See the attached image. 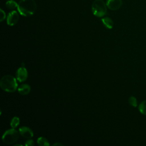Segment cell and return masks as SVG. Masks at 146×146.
Here are the masks:
<instances>
[{
    "instance_id": "6da1fadb",
    "label": "cell",
    "mask_w": 146,
    "mask_h": 146,
    "mask_svg": "<svg viewBox=\"0 0 146 146\" xmlns=\"http://www.w3.org/2000/svg\"><path fill=\"white\" fill-rule=\"evenodd\" d=\"M17 9L21 15L29 17L35 12L36 4L34 0H21L18 3Z\"/></svg>"
},
{
    "instance_id": "7a4b0ae2",
    "label": "cell",
    "mask_w": 146,
    "mask_h": 146,
    "mask_svg": "<svg viewBox=\"0 0 146 146\" xmlns=\"http://www.w3.org/2000/svg\"><path fill=\"white\" fill-rule=\"evenodd\" d=\"M1 88L7 92H13L17 89L18 84L15 78L10 75L3 76L0 80Z\"/></svg>"
},
{
    "instance_id": "3957f363",
    "label": "cell",
    "mask_w": 146,
    "mask_h": 146,
    "mask_svg": "<svg viewBox=\"0 0 146 146\" xmlns=\"http://www.w3.org/2000/svg\"><path fill=\"white\" fill-rule=\"evenodd\" d=\"M107 5L103 0H95L92 5V11L94 15L102 17L107 13Z\"/></svg>"
},
{
    "instance_id": "277c9868",
    "label": "cell",
    "mask_w": 146,
    "mask_h": 146,
    "mask_svg": "<svg viewBox=\"0 0 146 146\" xmlns=\"http://www.w3.org/2000/svg\"><path fill=\"white\" fill-rule=\"evenodd\" d=\"M19 133L16 129L13 128L7 130L5 132L2 137L3 142L7 144H13L18 139Z\"/></svg>"
},
{
    "instance_id": "5b68a950",
    "label": "cell",
    "mask_w": 146,
    "mask_h": 146,
    "mask_svg": "<svg viewBox=\"0 0 146 146\" xmlns=\"http://www.w3.org/2000/svg\"><path fill=\"white\" fill-rule=\"evenodd\" d=\"M19 20V15L16 11H10L7 17V23L9 26L15 25Z\"/></svg>"
},
{
    "instance_id": "8992f818",
    "label": "cell",
    "mask_w": 146,
    "mask_h": 146,
    "mask_svg": "<svg viewBox=\"0 0 146 146\" xmlns=\"http://www.w3.org/2000/svg\"><path fill=\"white\" fill-rule=\"evenodd\" d=\"M28 76V73L27 70L25 67H21L19 68L16 72L17 79L20 82H22L25 81Z\"/></svg>"
},
{
    "instance_id": "52a82bcc",
    "label": "cell",
    "mask_w": 146,
    "mask_h": 146,
    "mask_svg": "<svg viewBox=\"0 0 146 146\" xmlns=\"http://www.w3.org/2000/svg\"><path fill=\"white\" fill-rule=\"evenodd\" d=\"M106 5L107 7L112 10L119 9L122 5L121 0H107Z\"/></svg>"
},
{
    "instance_id": "ba28073f",
    "label": "cell",
    "mask_w": 146,
    "mask_h": 146,
    "mask_svg": "<svg viewBox=\"0 0 146 146\" xmlns=\"http://www.w3.org/2000/svg\"><path fill=\"white\" fill-rule=\"evenodd\" d=\"M19 132L22 136L27 139H30L34 135L33 131L29 127L26 126L20 127L19 129Z\"/></svg>"
},
{
    "instance_id": "9c48e42d",
    "label": "cell",
    "mask_w": 146,
    "mask_h": 146,
    "mask_svg": "<svg viewBox=\"0 0 146 146\" xmlns=\"http://www.w3.org/2000/svg\"><path fill=\"white\" fill-rule=\"evenodd\" d=\"M18 92L21 95H27L31 90L30 86L27 84H23L18 88Z\"/></svg>"
},
{
    "instance_id": "30bf717a",
    "label": "cell",
    "mask_w": 146,
    "mask_h": 146,
    "mask_svg": "<svg viewBox=\"0 0 146 146\" xmlns=\"http://www.w3.org/2000/svg\"><path fill=\"white\" fill-rule=\"evenodd\" d=\"M103 24L107 29H111L113 26V22L112 20L109 17H104L102 19Z\"/></svg>"
},
{
    "instance_id": "8fae6325",
    "label": "cell",
    "mask_w": 146,
    "mask_h": 146,
    "mask_svg": "<svg viewBox=\"0 0 146 146\" xmlns=\"http://www.w3.org/2000/svg\"><path fill=\"white\" fill-rule=\"evenodd\" d=\"M37 143L40 146H48L50 145L47 139L44 137H39L37 139Z\"/></svg>"
},
{
    "instance_id": "7c38bea8",
    "label": "cell",
    "mask_w": 146,
    "mask_h": 146,
    "mask_svg": "<svg viewBox=\"0 0 146 146\" xmlns=\"http://www.w3.org/2000/svg\"><path fill=\"white\" fill-rule=\"evenodd\" d=\"M18 3L14 0H9L6 2V6L10 9H14L18 7Z\"/></svg>"
},
{
    "instance_id": "4fadbf2b",
    "label": "cell",
    "mask_w": 146,
    "mask_h": 146,
    "mask_svg": "<svg viewBox=\"0 0 146 146\" xmlns=\"http://www.w3.org/2000/svg\"><path fill=\"white\" fill-rule=\"evenodd\" d=\"M19 123H20L19 118L18 117L14 116L10 121V126L11 127V128H15L19 124Z\"/></svg>"
},
{
    "instance_id": "5bb4252c",
    "label": "cell",
    "mask_w": 146,
    "mask_h": 146,
    "mask_svg": "<svg viewBox=\"0 0 146 146\" xmlns=\"http://www.w3.org/2000/svg\"><path fill=\"white\" fill-rule=\"evenodd\" d=\"M139 110L142 114L146 115V100H144L140 103Z\"/></svg>"
},
{
    "instance_id": "9a60e30c",
    "label": "cell",
    "mask_w": 146,
    "mask_h": 146,
    "mask_svg": "<svg viewBox=\"0 0 146 146\" xmlns=\"http://www.w3.org/2000/svg\"><path fill=\"white\" fill-rule=\"evenodd\" d=\"M128 102H129V103L133 107H137V99L135 97L132 96L131 97H129V99H128Z\"/></svg>"
},
{
    "instance_id": "2e32d148",
    "label": "cell",
    "mask_w": 146,
    "mask_h": 146,
    "mask_svg": "<svg viewBox=\"0 0 146 146\" xmlns=\"http://www.w3.org/2000/svg\"><path fill=\"white\" fill-rule=\"evenodd\" d=\"M0 12H1V22H2L6 18V14L2 9H0Z\"/></svg>"
},
{
    "instance_id": "e0dca14e",
    "label": "cell",
    "mask_w": 146,
    "mask_h": 146,
    "mask_svg": "<svg viewBox=\"0 0 146 146\" xmlns=\"http://www.w3.org/2000/svg\"><path fill=\"white\" fill-rule=\"evenodd\" d=\"M34 145V142L32 139H29L25 143V145L26 146H33Z\"/></svg>"
},
{
    "instance_id": "ac0fdd59",
    "label": "cell",
    "mask_w": 146,
    "mask_h": 146,
    "mask_svg": "<svg viewBox=\"0 0 146 146\" xmlns=\"http://www.w3.org/2000/svg\"><path fill=\"white\" fill-rule=\"evenodd\" d=\"M52 145H55V146H56V145H62V144H61V143H54Z\"/></svg>"
},
{
    "instance_id": "d6986e66",
    "label": "cell",
    "mask_w": 146,
    "mask_h": 146,
    "mask_svg": "<svg viewBox=\"0 0 146 146\" xmlns=\"http://www.w3.org/2000/svg\"><path fill=\"white\" fill-rule=\"evenodd\" d=\"M15 145L16 146V145H21V144H15Z\"/></svg>"
}]
</instances>
